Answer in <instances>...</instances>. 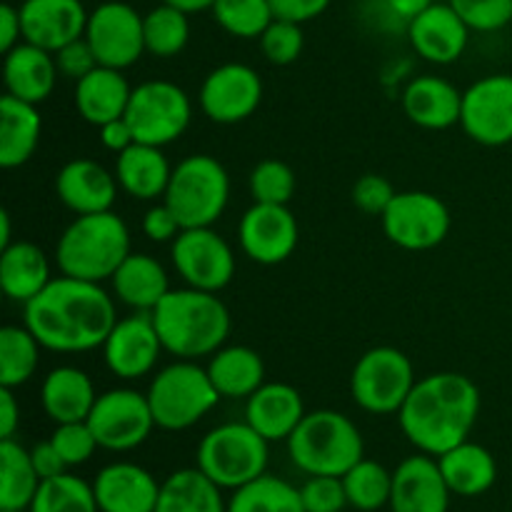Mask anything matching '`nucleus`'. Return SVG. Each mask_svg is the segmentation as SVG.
I'll list each match as a JSON object with an SVG mask.
<instances>
[{"label": "nucleus", "instance_id": "f257e3e1", "mask_svg": "<svg viewBox=\"0 0 512 512\" xmlns=\"http://www.w3.org/2000/svg\"><path fill=\"white\" fill-rule=\"evenodd\" d=\"M118 323L115 300L100 283L60 275L25 303L23 325L53 353H90L103 348Z\"/></svg>", "mask_w": 512, "mask_h": 512}, {"label": "nucleus", "instance_id": "f03ea898", "mask_svg": "<svg viewBox=\"0 0 512 512\" xmlns=\"http://www.w3.org/2000/svg\"><path fill=\"white\" fill-rule=\"evenodd\" d=\"M480 415V390L468 375L430 373L415 383L400 408L405 438L433 458L465 443Z\"/></svg>", "mask_w": 512, "mask_h": 512}, {"label": "nucleus", "instance_id": "7ed1b4c3", "mask_svg": "<svg viewBox=\"0 0 512 512\" xmlns=\"http://www.w3.org/2000/svg\"><path fill=\"white\" fill-rule=\"evenodd\" d=\"M153 323L165 353L178 360L215 355L230 335V310L218 293L198 288L170 290L155 305Z\"/></svg>", "mask_w": 512, "mask_h": 512}, {"label": "nucleus", "instance_id": "20e7f679", "mask_svg": "<svg viewBox=\"0 0 512 512\" xmlns=\"http://www.w3.org/2000/svg\"><path fill=\"white\" fill-rule=\"evenodd\" d=\"M130 250V230L113 210L78 215L55 245V263L60 275L103 283L115 275Z\"/></svg>", "mask_w": 512, "mask_h": 512}, {"label": "nucleus", "instance_id": "39448f33", "mask_svg": "<svg viewBox=\"0 0 512 512\" xmlns=\"http://www.w3.org/2000/svg\"><path fill=\"white\" fill-rule=\"evenodd\" d=\"M290 460L305 475H335L343 478L363 460L365 443L358 425L338 410L305 413L295 433L288 438Z\"/></svg>", "mask_w": 512, "mask_h": 512}, {"label": "nucleus", "instance_id": "423d86ee", "mask_svg": "<svg viewBox=\"0 0 512 512\" xmlns=\"http://www.w3.org/2000/svg\"><path fill=\"white\" fill-rule=\"evenodd\" d=\"M165 203L185 228H213L230 200V175L213 155L195 153L180 160L170 175Z\"/></svg>", "mask_w": 512, "mask_h": 512}, {"label": "nucleus", "instance_id": "0eeeda50", "mask_svg": "<svg viewBox=\"0 0 512 512\" xmlns=\"http://www.w3.org/2000/svg\"><path fill=\"white\" fill-rule=\"evenodd\" d=\"M145 395L155 425L170 433L193 428L220 403V393L210 380L208 368H200L195 360H178L160 370Z\"/></svg>", "mask_w": 512, "mask_h": 512}, {"label": "nucleus", "instance_id": "6e6552de", "mask_svg": "<svg viewBox=\"0 0 512 512\" xmlns=\"http://www.w3.org/2000/svg\"><path fill=\"white\" fill-rule=\"evenodd\" d=\"M268 440L248 423H225L198 445V468L223 490H238L268 473Z\"/></svg>", "mask_w": 512, "mask_h": 512}, {"label": "nucleus", "instance_id": "1a4fd4ad", "mask_svg": "<svg viewBox=\"0 0 512 512\" xmlns=\"http://www.w3.org/2000/svg\"><path fill=\"white\" fill-rule=\"evenodd\" d=\"M415 368L408 355L390 345H378L360 355L350 373V395L370 415L400 413L415 388Z\"/></svg>", "mask_w": 512, "mask_h": 512}, {"label": "nucleus", "instance_id": "9d476101", "mask_svg": "<svg viewBox=\"0 0 512 512\" xmlns=\"http://www.w3.org/2000/svg\"><path fill=\"white\" fill-rule=\"evenodd\" d=\"M190 118H193V103L188 93L170 80L140 83L130 93L128 110H125V120L133 130L135 143L155 145V148L175 143L188 130Z\"/></svg>", "mask_w": 512, "mask_h": 512}, {"label": "nucleus", "instance_id": "9b49d317", "mask_svg": "<svg viewBox=\"0 0 512 512\" xmlns=\"http://www.w3.org/2000/svg\"><path fill=\"white\" fill-rule=\"evenodd\" d=\"M88 425L103 450L125 453L150 438L155 425L148 395L130 388H115L98 395L88 415Z\"/></svg>", "mask_w": 512, "mask_h": 512}, {"label": "nucleus", "instance_id": "f8f14e48", "mask_svg": "<svg viewBox=\"0 0 512 512\" xmlns=\"http://www.w3.org/2000/svg\"><path fill=\"white\" fill-rule=\"evenodd\" d=\"M380 220L390 243L403 250L438 248L448 238L453 223L448 205L425 190L398 193Z\"/></svg>", "mask_w": 512, "mask_h": 512}, {"label": "nucleus", "instance_id": "ddd939ff", "mask_svg": "<svg viewBox=\"0 0 512 512\" xmlns=\"http://www.w3.org/2000/svg\"><path fill=\"white\" fill-rule=\"evenodd\" d=\"M85 40L100 65L115 70L130 68L145 53L143 15L133 5L120 3V0L100 3L88 15Z\"/></svg>", "mask_w": 512, "mask_h": 512}, {"label": "nucleus", "instance_id": "4468645a", "mask_svg": "<svg viewBox=\"0 0 512 512\" xmlns=\"http://www.w3.org/2000/svg\"><path fill=\"white\" fill-rule=\"evenodd\" d=\"M460 125L470 140L485 148L512 143V75H485L463 90Z\"/></svg>", "mask_w": 512, "mask_h": 512}, {"label": "nucleus", "instance_id": "2eb2a0df", "mask_svg": "<svg viewBox=\"0 0 512 512\" xmlns=\"http://www.w3.org/2000/svg\"><path fill=\"white\" fill-rule=\"evenodd\" d=\"M175 270L188 288L220 293L235 275V253L213 228H185L170 248Z\"/></svg>", "mask_w": 512, "mask_h": 512}, {"label": "nucleus", "instance_id": "dca6fc26", "mask_svg": "<svg viewBox=\"0 0 512 512\" xmlns=\"http://www.w3.org/2000/svg\"><path fill=\"white\" fill-rule=\"evenodd\" d=\"M263 100V80L250 65L225 63L210 70L200 85V108L213 123L235 125L248 120Z\"/></svg>", "mask_w": 512, "mask_h": 512}, {"label": "nucleus", "instance_id": "f3484780", "mask_svg": "<svg viewBox=\"0 0 512 512\" xmlns=\"http://www.w3.org/2000/svg\"><path fill=\"white\" fill-rule=\"evenodd\" d=\"M240 248L253 263L278 265L295 253L300 228L288 205L253 203L238 225Z\"/></svg>", "mask_w": 512, "mask_h": 512}, {"label": "nucleus", "instance_id": "a211bd4d", "mask_svg": "<svg viewBox=\"0 0 512 512\" xmlns=\"http://www.w3.org/2000/svg\"><path fill=\"white\" fill-rule=\"evenodd\" d=\"M163 343L150 313L120 318L103 343V358L110 373L120 380H138L158 365Z\"/></svg>", "mask_w": 512, "mask_h": 512}, {"label": "nucleus", "instance_id": "6ab92c4d", "mask_svg": "<svg viewBox=\"0 0 512 512\" xmlns=\"http://www.w3.org/2000/svg\"><path fill=\"white\" fill-rule=\"evenodd\" d=\"M18 10L25 43L50 53L83 38L90 15L80 0H23Z\"/></svg>", "mask_w": 512, "mask_h": 512}, {"label": "nucleus", "instance_id": "aec40b11", "mask_svg": "<svg viewBox=\"0 0 512 512\" xmlns=\"http://www.w3.org/2000/svg\"><path fill=\"white\" fill-rule=\"evenodd\" d=\"M450 488L440 473V463L428 453L405 458L393 473V512H448Z\"/></svg>", "mask_w": 512, "mask_h": 512}, {"label": "nucleus", "instance_id": "412c9836", "mask_svg": "<svg viewBox=\"0 0 512 512\" xmlns=\"http://www.w3.org/2000/svg\"><path fill=\"white\" fill-rule=\"evenodd\" d=\"M408 38L415 53L435 65H450L463 58L470 28L450 3H433L408 23Z\"/></svg>", "mask_w": 512, "mask_h": 512}, {"label": "nucleus", "instance_id": "4be33fe9", "mask_svg": "<svg viewBox=\"0 0 512 512\" xmlns=\"http://www.w3.org/2000/svg\"><path fill=\"white\" fill-rule=\"evenodd\" d=\"M118 178L90 158H75L55 175V195L75 215H93L113 210L118 195Z\"/></svg>", "mask_w": 512, "mask_h": 512}, {"label": "nucleus", "instance_id": "5701e85b", "mask_svg": "<svg viewBox=\"0 0 512 512\" xmlns=\"http://www.w3.org/2000/svg\"><path fill=\"white\" fill-rule=\"evenodd\" d=\"M93 490L100 512H155L160 498L158 480L135 463L105 465Z\"/></svg>", "mask_w": 512, "mask_h": 512}, {"label": "nucleus", "instance_id": "b1692460", "mask_svg": "<svg viewBox=\"0 0 512 512\" xmlns=\"http://www.w3.org/2000/svg\"><path fill=\"white\" fill-rule=\"evenodd\" d=\"M303 418V395L288 383H265L245 403V423L258 430L268 443L288 440Z\"/></svg>", "mask_w": 512, "mask_h": 512}, {"label": "nucleus", "instance_id": "393cba45", "mask_svg": "<svg viewBox=\"0 0 512 512\" xmlns=\"http://www.w3.org/2000/svg\"><path fill=\"white\" fill-rule=\"evenodd\" d=\"M58 63L50 50L38 48L33 43L15 45L3 60V83L5 93L25 103H43L50 98L58 83Z\"/></svg>", "mask_w": 512, "mask_h": 512}, {"label": "nucleus", "instance_id": "a878e982", "mask_svg": "<svg viewBox=\"0 0 512 512\" xmlns=\"http://www.w3.org/2000/svg\"><path fill=\"white\" fill-rule=\"evenodd\" d=\"M403 110L418 128L448 130L460 123L463 93L440 75H418L403 90Z\"/></svg>", "mask_w": 512, "mask_h": 512}, {"label": "nucleus", "instance_id": "bb28decb", "mask_svg": "<svg viewBox=\"0 0 512 512\" xmlns=\"http://www.w3.org/2000/svg\"><path fill=\"white\" fill-rule=\"evenodd\" d=\"M95 400H98V393L90 375L73 365H60L50 370L40 388V403L55 425L88 420Z\"/></svg>", "mask_w": 512, "mask_h": 512}, {"label": "nucleus", "instance_id": "cd10ccee", "mask_svg": "<svg viewBox=\"0 0 512 512\" xmlns=\"http://www.w3.org/2000/svg\"><path fill=\"white\" fill-rule=\"evenodd\" d=\"M130 83L125 80L123 70L98 65L93 73L75 83V110L85 123L100 125L115 118H123L130 103Z\"/></svg>", "mask_w": 512, "mask_h": 512}, {"label": "nucleus", "instance_id": "c85d7f7f", "mask_svg": "<svg viewBox=\"0 0 512 512\" xmlns=\"http://www.w3.org/2000/svg\"><path fill=\"white\" fill-rule=\"evenodd\" d=\"M110 283L115 298L135 313H153L155 305L170 293V280L163 263L145 253H130L115 270Z\"/></svg>", "mask_w": 512, "mask_h": 512}, {"label": "nucleus", "instance_id": "c756f323", "mask_svg": "<svg viewBox=\"0 0 512 512\" xmlns=\"http://www.w3.org/2000/svg\"><path fill=\"white\" fill-rule=\"evenodd\" d=\"M40 135H43V118L38 105L5 93L0 100V165L13 170L28 163L38 150Z\"/></svg>", "mask_w": 512, "mask_h": 512}, {"label": "nucleus", "instance_id": "7c9ffc66", "mask_svg": "<svg viewBox=\"0 0 512 512\" xmlns=\"http://www.w3.org/2000/svg\"><path fill=\"white\" fill-rule=\"evenodd\" d=\"M170 175H173V168L163 155V148H155V145L133 143L118 155V163H115L118 185L135 200L163 198Z\"/></svg>", "mask_w": 512, "mask_h": 512}, {"label": "nucleus", "instance_id": "2f4dec72", "mask_svg": "<svg viewBox=\"0 0 512 512\" xmlns=\"http://www.w3.org/2000/svg\"><path fill=\"white\" fill-rule=\"evenodd\" d=\"M50 263L43 248L30 240H13L0 250V288L15 303H30L50 283Z\"/></svg>", "mask_w": 512, "mask_h": 512}, {"label": "nucleus", "instance_id": "473e14b6", "mask_svg": "<svg viewBox=\"0 0 512 512\" xmlns=\"http://www.w3.org/2000/svg\"><path fill=\"white\" fill-rule=\"evenodd\" d=\"M438 463L450 493L460 498H478L488 493L498 480V463L493 453L470 440L440 455Z\"/></svg>", "mask_w": 512, "mask_h": 512}, {"label": "nucleus", "instance_id": "72a5a7b5", "mask_svg": "<svg viewBox=\"0 0 512 512\" xmlns=\"http://www.w3.org/2000/svg\"><path fill=\"white\" fill-rule=\"evenodd\" d=\"M208 375L220 398L248 400L265 385V363L248 345H228L210 355Z\"/></svg>", "mask_w": 512, "mask_h": 512}, {"label": "nucleus", "instance_id": "f704fd0d", "mask_svg": "<svg viewBox=\"0 0 512 512\" xmlns=\"http://www.w3.org/2000/svg\"><path fill=\"white\" fill-rule=\"evenodd\" d=\"M155 512H228V503L223 500V488L203 470L185 468L160 483Z\"/></svg>", "mask_w": 512, "mask_h": 512}, {"label": "nucleus", "instance_id": "c9c22d12", "mask_svg": "<svg viewBox=\"0 0 512 512\" xmlns=\"http://www.w3.org/2000/svg\"><path fill=\"white\" fill-rule=\"evenodd\" d=\"M40 483L30 450L15 438L0 440V510H28Z\"/></svg>", "mask_w": 512, "mask_h": 512}, {"label": "nucleus", "instance_id": "e433bc0d", "mask_svg": "<svg viewBox=\"0 0 512 512\" xmlns=\"http://www.w3.org/2000/svg\"><path fill=\"white\" fill-rule=\"evenodd\" d=\"M40 350L43 345L25 325L0 328V385L15 390L28 383L38 370Z\"/></svg>", "mask_w": 512, "mask_h": 512}, {"label": "nucleus", "instance_id": "4c0bfd02", "mask_svg": "<svg viewBox=\"0 0 512 512\" xmlns=\"http://www.w3.org/2000/svg\"><path fill=\"white\" fill-rule=\"evenodd\" d=\"M228 512H305V508L300 488L265 473L253 483L233 490Z\"/></svg>", "mask_w": 512, "mask_h": 512}, {"label": "nucleus", "instance_id": "58836bf2", "mask_svg": "<svg viewBox=\"0 0 512 512\" xmlns=\"http://www.w3.org/2000/svg\"><path fill=\"white\" fill-rule=\"evenodd\" d=\"M143 33L145 53L155 55V58H175L183 53L190 40L188 13L168 3H160L158 8L143 15Z\"/></svg>", "mask_w": 512, "mask_h": 512}, {"label": "nucleus", "instance_id": "ea45409f", "mask_svg": "<svg viewBox=\"0 0 512 512\" xmlns=\"http://www.w3.org/2000/svg\"><path fill=\"white\" fill-rule=\"evenodd\" d=\"M345 495H348L350 508L360 512H375L390 505L393 493V473L383 468L375 460L363 458L343 475Z\"/></svg>", "mask_w": 512, "mask_h": 512}, {"label": "nucleus", "instance_id": "a19ab883", "mask_svg": "<svg viewBox=\"0 0 512 512\" xmlns=\"http://www.w3.org/2000/svg\"><path fill=\"white\" fill-rule=\"evenodd\" d=\"M28 512H100L93 485L78 475L63 473L43 480Z\"/></svg>", "mask_w": 512, "mask_h": 512}, {"label": "nucleus", "instance_id": "79ce46f5", "mask_svg": "<svg viewBox=\"0 0 512 512\" xmlns=\"http://www.w3.org/2000/svg\"><path fill=\"white\" fill-rule=\"evenodd\" d=\"M213 18L225 33L253 40L265 33L275 13L270 0H218L213 5Z\"/></svg>", "mask_w": 512, "mask_h": 512}, {"label": "nucleus", "instance_id": "37998d69", "mask_svg": "<svg viewBox=\"0 0 512 512\" xmlns=\"http://www.w3.org/2000/svg\"><path fill=\"white\" fill-rule=\"evenodd\" d=\"M250 195L255 203L288 205L295 195V173L283 160H263L250 173Z\"/></svg>", "mask_w": 512, "mask_h": 512}, {"label": "nucleus", "instance_id": "c03bdc74", "mask_svg": "<svg viewBox=\"0 0 512 512\" xmlns=\"http://www.w3.org/2000/svg\"><path fill=\"white\" fill-rule=\"evenodd\" d=\"M258 40L260 48H263V55L273 65L295 63L305 48L303 25L283 18H275Z\"/></svg>", "mask_w": 512, "mask_h": 512}, {"label": "nucleus", "instance_id": "a18cd8bd", "mask_svg": "<svg viewBox=\"0 0 512 512\" xmlns=\"http://www.w3.org/2000/svg\"><path fill=\"white\" fill-rule=\"evenodd\" d=\"M50 443H53V448L58 450L60 458H63V463L68 468L88 463L95 455V450L100 448L88 420H80V423H60L53 430V435H50Z\"/></svg>", "mask_w": 512, "mask_h": 512}, {"label": "nucleus", "instance_id": "49530a36", "mask_svg": "<svg viewBox=\"0 0 512 512\" xmlns=\"http://www.w3.org/2000/svg\"><path fill=\"white\" fill-rule=\"evenodd\" d=\"M470 30L495 33L510 25L512 0H448Z\"/></svg>", "mask_w": 512, "mask_h": 512}, {"label": "nucleus", "instance_id": "de8ad7c7", "mask_svg": "<svg viewBox=\"0 0 512 512\" xmlns=\"http://www.w3.org/2000/svg\"><path fill=\"white\" fill-rule=\"evenodd\" d=\"M305 512H343L348 508L343 478L335 475H310L300 488Z\"/></svg>", "mask_w": 512, "mask_h": 512}, {"label": "nucleus", "instance_id": "09e8293b", "mask_svg": "<svg viewBox=\"0 0 512 512\" xmlns=\"http://www.w3.org/2000/svg\"><path fill=\"white\" fill-rule=\"evenodd\" d=\"M395 188L388 178L383 175L368 173L363 175L360 180H355L353 185V203L355 208L363 210L365 215H378L383 218V213L388 210V205L393 203L395 198Z\"/></svg>", "mask_w": 512, "mask_h": 512}, {"label": "nucleus", "instance_id": "8fccbe9b", "mask_svg": "<svg viewBox=\"0 0 512 512\" xmlns=\"http://www.w3.org/2000/svg\"><path fill=\"white\" fill-rule=\"evenodd\" d=\"M53 55H55V63H58L60 75L75 80V83H78L80 78H85L88 73H93V70L100 65L98 58H95L93 48H90V43L85 40V35L83 38L73 40V43L63 45V48Z\"/></svg>", "mask_w": 512, "mask_h": 512}, {"label": "nucleus", "instance_id": "3c124183", "mask_svg": "<svg viewBox=\"0 0 512 512\" xmlns=\"http://www.w3.org/2000/svg\"><path fill=\"white\" fill-rule=\"evenodd\" d=\"M143 233L148 235V240L153 243H173L180 233H183V225H180L178 215L170 210V205L158 203L145 213L143 218Z\"/></svg>", "mask_w": 512, "mask_h": 512}, {"label": "nucleus", "instance_id": "603ef678", "mask_svg": "<svg viewBox=\"0 0 512 512\" xmlns=\"http://www.w3.org/2000/svg\"><path fill=\"white\" fill-rule=\"evenodd\" d=\"M275 18L293 20V23H308L328 10L330 0H270Z\"/></svg>", "mask_w": 512, "mask_h": 512}, {"label": "nucleus", "instance_id": "864d4df0", "mask_svg": "<svg viewBox=\"0 0 512 512\" xmlns=\"http://www.w3.org/2000/svg\"><path fill=\"white\" fill-rule=\"evenodd\" d=\"M30 460H33L40 480L58 478V475H63L65 470H68V465L63 463V458H60V453L53 448V443H50V440L33 445V448H30Z\"/></svg>", "mask_w": 512, "mask_h": 512}, {"label": "nucleus", "instance_id": "5fc2aeb1", "mask_svg": "<svg viewBox=\"0 0 512 512\" xmlns=\"http://www.w3.org/2000/svg\"><path fill=\"white\" fill-rule=\"evenodd\" d=\"M100 143H103L105 150H110V153H123V150H128L130 145L135 143V135L133 130H130L128 120L123 118H115L110 120V123L100 125Z\"/></svg>", "mask_w": 512, "mask_h": 512}, {"label": "nucleus", "instance_id": "6e6d98bb", "mask_svg": "<svg viewBox=\"0 0 512 512\" xmlns=\"http://www.w3.org/2000/svg\"><path fill=\"white\" fill-rule=\"evenodd\" d=\"M23 43V25H20V10L13 5H0V50L10 53L15 45Z\"/></svg>", "mask_w": 512, "mask_h": 512}, {"label": "nucleus", "instance_id": "4d7b16f0", "mask_svg": "<svg viewBox=\"0 0 512 512\" xmlns=\"http://www.w3.org/2000/svg\"><path fill=\"white\" fill-rule=\"evenodd\" d=\"M20 425V405L15 400L13 388L0 385V440L15 438V430Z\"/></svg>", "mask_w": 512, "mask_h": 512}, {"label": "nucleus", "instance_id": "13d9d810", "mask_svg": "<svg viewBox=\"0 0 512 512\" xmlns=\"http://www.w3.org/2000/svg\"><path fill=\"white\" fill-rule=\"evenodd\" d=\"M433 3L435 0H385L390 13L400 20H408V23L413 18H418V15L423 13V10H428Z\"/></svg>", "mask_w": 512, "mask_h": 512}, {"label": "nucleus", "instance_id": "bf43d9fd", "mask_svg": "<svg viewBox=\"0 0 512 512\" xmlns=\"http://www.w3.org/2000/svg\"><path fill=\"white\" fill-rule=\"evenodd\" d=\"M163 3L173 5V8H180L183 13H200V10H213V5L218 0H163Z\"/></svg>", "mask_w": 512, "mask_h": 512}, {"label": "nucleus", "instance_id": "052dcab7", "mask_svg": "<svg viewBox=\"0 0 512 512\" xmlns=\"http://www.w3.org/2000/svg\"><path fill=\"white\" fill-rule=\"evenodd\" d=\"M13 243V225H10L8 210H0V250Z\"/></svg>", "mask_w": 512, "mask_h": 512}, {"label": "nucleus", "instance_id": "680f3d73", "mask_svg": "<svg viewBox=\"0 0 512 512\" xmlns=\"http://www.w3.org/2000/svg\"><path fill=\"white\" fill-rule=\"evenodd\" d=\"M0 512H28V510H0Z\"/></svg>", "mask_w": 512, "mask_h": 512}]
</instances>
